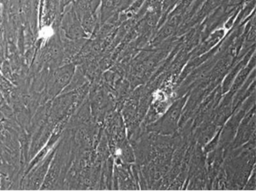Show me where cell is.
Wrapping results in <instances>:
<instances>
[{
    "mask_svg": "<svg viewBox=\"0 0 256 192\" xmlns=\"http://www.w3.org/2000/svg\"><path fill=\"white\" fill-rule=\"evenodd\" d=\"M54 32L53 28L52 26H49L42 28L41 32H40V36H41L42 38H52L54 36Z\"/></svg>",
    "mask_w": 256,
    "mask_h": 192,
    "instance_id": "1",
    "label": "cell"
},
{
    "mask_svg": "<svg viewBox=\"0 0 256 192\" xmlns=\"http://www.w3.org/2000/svg\"><path fill=\"white\" fill-rule=\"evenodd\" d=\"M91 4H92V6L94 8H96V6H98V4L99 0H90Z\"/></svg>",
    "mask_w": 256,
    "mask_h": 192,
    "instance_id": "2",
    "label": "cell"
}]
</instances>
